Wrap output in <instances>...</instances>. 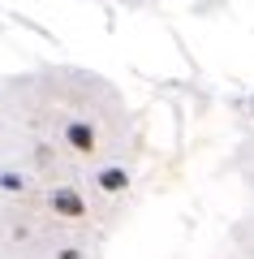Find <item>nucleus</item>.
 Returning <instances> with one entry per match:
<instances>
[{
    "instance_id": "f257e3e1",
    "label": "nucleus",
    "mask_w": 254,
    "mask_h": 259,
    "mask_svg": "<svg viewBox=\"0 0 254 259\" xmlns=\"http://www.w3.org/2000/svg\"><path fill=\"white\" fill-rule=\"evenodd\" d=\"M52 207L61 216H82V194L73 190H52Z\"/></svg>"
},
{
    "instance_id": "f03ea898",
    "label": "nucleus",
    "mask_w": 254,
    "mask_h": 259,
    "mask_svg": "<svg viewBox=\"0 0 254 259\" xmlns=\"http://www.w3.org/2000/svg\"><path fill=\"white\" fill-rule=\"evenodd\" d=\"M69 143L78 151H91L95 147V134H91V125H69Z\"/></svg>"
},
{
    "instance_id": "7ed1b4c3",
    "label": "nucleus",
    "mask_w": 254,
    "mask_h": 259,
    "mask_svg": "<svg viewBox=\"0 0 254 259\" xmlns=\"http://www.w3.org/2000/svg\"><path fill=\"white\" fill-rule=\"evenodd\" d=\"M99 186H108V190H125L129 177L121 173V168H108V173H99Z\"/></svg>"
}]
</instances>
